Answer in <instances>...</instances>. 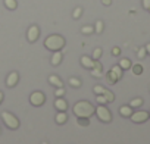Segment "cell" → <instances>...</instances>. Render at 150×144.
<instances>
[{
    "mask_svg": "<svg viewBox=\"0 0 150 144\" xmlns=\"http://www.w3.org/2000/svg\"><path fill=\"white\" fill-rule=\"evenodd\" d=\"M131 65H132V62H131L129 59H127V57H122V59L119 60V66H121L124 71L129 69V68H131Z\"/></svg>",
    "mask_w": 150,
    "mask_h": 144,
    "instance_id": "cell-17",
    "label": "cell"
},
{
    "mask_svg": "<svg viewBox=\"0 0 150 144\" xmlns=\"http://www.w3.org/2000/svg\"><path fill=\"white\" fill-rule=\"evenodd\" d=\"M102 3H103L105 6H110V5H112V0H102Z\"/></svg>",
    "mask_w": 150,
    "mask_h": 144,
    "instance_id": "cell-35",
    "label": "cell"
},
{
    "mask_svg": "<svg viewBox=\"0 0 150 144\" xmlns=\"http://www.w3.org/2000/svg\"><path fill=\"white\" fill-rule=\"evenodd\" d=\"M112 54H113V56H119V54H121V49H119V47H113V49H112Z\"/></svg>",
    "mask_w": 150,
    "mask_h": 144,
    "instance_id": "cell-33",
    "label": "cell"
},
{
    "mask_svg": "<svg viewBox=\"0 0 150 144\" xmlns=\"http://www.w3.org/2000/svg\"><path fill=\"white\" fill-rule=\"evenodd\" d=\"M77 124L80 126H88L90 125V119L88 118H77Z\"/></svg>",
    "mask_w": 150,
    "mask_h": 144,
    "instance_id": "cell-26",
    "label": "cell"
},
{
    "mask_svg": "<svg viewBox=\"0 0 150 144\" xmlns=\"http://www.w3.org/2000/svg\"><path fill=\"white\" fill-rule=\"evenodd\" d=\"M129 119L134 122V124H143L149 119V112L146 110H138V112H132Z\"/></svg>",
    "mask_w": 150,
    "mask_h": 144,
    "instance_id": "cell-6",
    "label": "cell"
},
{
    "mask_svg": "<svg viewBox=\"0 0 150 144\" xmlns=\"http://www.w3.org/2000/svg\"><path fill=\"white\" fill-rule=\"evenodd\" d=\"M103 90H105V87H102V85H94V87H93V93H94L96 96L102 94V93H103Z\"/></svg>",
    "mask_w": 150,
    "mask_h": 144,
    "instance_id": "cell-31",
    "label": "cell"
},
{
    "mask_svg": "<svg viewBox=\"0 0 150 144\" xmlns=\"http://www.w3.org/2000/svg\"><path fill=\"white\" fill-rule=\"evenodd\" d=\"M54 121H56V124L63 125V124L68 121V115H66L65 112H57V115L54 116Z\"/></svg>",
    "mask_w": 150,
    "mask_h": 144,
    "instance_id": "cell-14",
    "label": "cell"
},
{
    "mask_svg": "<svg viewBox=\"0 0 150 144\" xmlns=\"http://www.w3.org/2000/svg\"><path fill=\"white\" fill-rule=\"evenodd\" d=\"M81 84H83V81H81L80 78H77V77H71V78H69V85H72V87H75V88L81 87Z\"/></svg>",
    "mask_w": 150,
    "mask_h": 144,
    "instance_id": "cell-20",
    "label": "cell"
},
{
    "mask_svg": "<svg viewBox=\"0 0 150 144\" xmlns=\"http://www.w3.org/2000/svg\"><path fill=\"white\" fill-rule=\"evenodd\" d=\"M81 65L86 69H91L94 66V59L90 57V56H81Z\"/></svg>",
    "mask_w": 150,
    "mask_h": 144,
    "instance_id": "cell-10",
    "label": "cell"
},
{
    "mask_svg": "<svg viewBox=\"0 0 150 144\" xmlns=\"http://www.w3.org/2000/svg\"><path fill=\"white\" fill-rule=\"evenodd\" d=\"M91 75L94 78H100L103 75V69H97V68H91Z\"/></svg>",
    "mask_w": 150,
    "mask_h": 144,
    "instance_id": "cell-27",
    "label": "cell"
},
{
    "mask_svg": "<svg viewBox=\"0 0 150 144\" xmlns=\"http://www.w3.org/2000/svg\"><path fill=\"white\" fill-rule=\"evenodd\" d=\"M144 47H146V52H147V53L150 54V43H147V44H146Z\"/></svg>",
    "mask_w": 150,
    "mask_h": 144,
    "instance_id": "cell-36",
    "label": "cell"
},
{
    "mask_svg": "<svg viewBox=\"0 0 150 144\" xmlns=\"http://www.w3.org/2000/svg\"><path fill=\"white\" fill-rule=\"evenodd\" d=\"M81 15H83V9H81V8H75V9H74V12H72L74 19H78V18H81Z\"/></svg>",
    "mask_w": 150,
    "mask_h": 144,
    "instance_id": "cell-28",
    "label": "cell"
},
{
    "mask_svg": "<svg viewBox=\"0 0 150 144\" xmlns=\"http://www.w3.org/2000/svg\"><path fill=\"white\" fill-rule=\"evenodd\" d=\"M103 30H105L103 21H96V24H94V32H96V34H102Z\"/></svg>",
    "mask_w": 150,
    "mask_h": 144,
    "instance_id": "cell-22",
    "label": "cell"
},
{
    "mask_svg": "<svg viewBox=\"0 0 150 144\" xmlns=\"http://www.w3.org/2000/svg\"><path fill=\"white\" fill-rule=\"evenodd\" d=\"M18 83H19V74H18L16 71H12L11 74L6 77V85H8L9 88H12V87H15Z\"/></svg>",
    "mask_w": 150,
    "mask_h": 144,
    "instance_id": "cell-8",
    "label": "cell"
},
{
    "mask_svg": "<svg viewBox=\"0 0 150 144\" xmlns=\"http://www.w3.org/2000/svg\"><path fill=\"white\" fill-rule=\"evenodd\" d=\"M110 71L113 72V74H116V77H118L119 80L122 78V74H124V69H122V68H121L119 65H115V66H112V68H110Z\"/></svg>",
    "mask_w": 150,
    "mask_h": 144,
    "instance_id": "cell-21",
    "label": "cell"
},
{
    "mask_svg": "<svg viewBox=\"0 0 150 144\" xmlns=\"http://www.w3.org/2000/svg\"><path fill=\"white\" fill-rule=\"evenodd\" d=\"M2 119H3L5 125H6L9 129H18V128H19V119H18L13 113L5 110V112H2Z\"/></svg>",
    "mask_w": 150,
    "mask_h": 144,
    "instance_id": "cell-4",
    "label": "cell"
},
{
    "mask_svg": "<svg viewBox=\"0 0 150 144\" xmlns=\"http://www.w3.org/2000/svg\"><path fill=\"white\" fill-rule=\"evenodd\" d=\"M129 69L132 71V74H134V75H141V74H143V65H140V63H134V65H131Z\"/></svg>",
    "mask_w": 150,
    "mask_h": 144,
    "instance_id": "cell-16",
    "label": "cell"
},
{
    "mask_svg": "<svg viewBox=\"0 0 150 144\" xmlns=\"http://www.w3.org/2000/svg\"><path fill=\"white\" fill-rule=\"evenodd\" d=\"M149 118H150V112H149Z\"/></svg>",
    "mask_w": 150,
    "mask_h": 144,
    "instance_id": "cell-39",
    "label": "cell"
},
{
    "mask_svg": "<svg viewBox=\"0 0 150 144\" xmlns=\"http://www.w3.org/2000/svg\"><path fill=\"white\" fill-rule=\"evenodd\" d=\"M41 144H49V143H46V141H43V143H41Z\"/></svg>",
    "mask_w": 150,
    "mask_h": 144,
    "instance_id": "cell-38",
    "label": "cell"
},
{
    "mask_svg": "<svg viewBox=\"0 0 150 144\" xmlns=\"http://www.w3.org/2000/svg\"><path fill=\"white\" fill-rule=\"evenodd\" d=\"M49 83H50L53 87H63V83H62V80H60L57 75H50V77H49Z\"/></svg>",
    "mask_w": 150,
    "mask_h": 144,
    "instance_id": "cell-12",
    "label": "cell"
},
{
    "mask_svg": "<svg viewBox=\"0 0 150 144\" xmlns=\"http://www.w3.org/2000/svg\"><path fill=\"white\" fill-rule=\"evenodd\" d=\"M102 54H103V50H102L100 47H96V49L93 50V56H91V57H93L94 60H99V59L102 57Z\"/></svg>",
    "mask_w": 150,
    "mask_h": 144,
    "instance_id": "cell-24",
    "label": "cell"
},
{
    "mask_svg": "<svg viewBox=\"0 0 150 144\" xmlns=\"http://www.w3.org/2000/svg\"><path fill=\"white\" fill-rule=\"evenodd\" d=\"M3 97H5V96H3V93L0 91V104H2V102H3Z\"/></svg>",
    "mask_w": 150,
    "mask_h": 144,
    "instance_id": "cell-37",
    "label": "cell"
},
{
    "mask_svg": "<svg viewBox=\"0 0 150 144\" xmlns=\"http://www.w3.org/2000/svg\"><path fill=\"white\" fill-rule=\"evenodd\" d=\"M143 8H144L146 11L150 9V0H143Z\"/></svg>",
    "mask_w": 150,
    "mask_h": 144,
    "instance_id": "cell-34",
    "label": "cell"
},
{
    "mask_svg": "<svg viewBox=\"0 0 150 144\" xmlns=\"http://www.w3.org/2000/svg\"><path fill=\"white\" fill-rule=\"evenodd\" d=\"M149 12H150V9H149Z\"/></svg>",
    "mask_w": 150,
    "mask_h": 144,
    "instance_id": "cell-41",
    "label": "cell"
},
{
    "mask_svg": "<svg viewBox=\"0 0 150 144\" xmlns=\"http://www.w3.org/2000/svg\"><path fill=\"white\" fill-rule=\"evenodd\" d=\"M119 113H121V116H124V118H129L131 116V113H132V107L128 104V106H121L119 107Z\"/></svg>",
    "mask_w": 150,
    "mask_h": 144,
    "instance_id": "cell-13",
    "label": "cell"
},
{
    "mask_svg": "<svg viewBox=\"0 0 150 144\" xmlns=\"http://www.w3.org/2000/svg\"><path fill=\"white\" fill-rule=\"evenodd\" d=\"M0 134H2V129H0Z\"/></svg>",
    "mask_w": 150,
    "mask_h": 144,
    "instance_id": "cell-40",
    "label": "cell"
},
{
    "mask_svg": "<svg viewBox=\"0 0 150 144\" xmlns=\"http://www.w3.org/2000/svg\"><path fill=\"white\" fill-rule=\"evenodd\" d=\"M3 2H5V6L9 11H15L18 8V2H16V0H3Z\"/></svg>",
    "mask_w": 150,
    "mask_h": 144,
    "instance_id": "cell-19",
    "label": "cell"
},
{
    "mask_svg": "<svg viewBox=\"0 0 150 144\" xmlns=\"http://www.w3.org/2000/svg\"><path fill=\"white\" fill-rule=\"evenodd\" d=\"M63 94H65V88H63V87H56L54 96H56V97H63Z\"/></svg>",
    "mask_w": 150,
    "mask_h": 144,
    "instance_id": "cell-30",
    "label": "cell"
},
{
    "mask_svg": "<svg viewBox=\"0 0 150 144\" xmlns=\"http://www.w3.org/2000/svg\"><path fill=\"white\" fill-rule=\"evenodd\" d=\"M106 81H108L109 84H116V83L119 81V78L116 77V74H113L112 71H109L108 74H106Z\"/></svg>",
    "mask_w": 150,
    "mask_h": 144,
    "instance_id": "cell-15",
    "label": "cell"
},
{
    "mask_svg": "<svg viewBox=\"0 0 150 144\" xmlns=\"http://www.w3.org/2000/svg\"><path fill=\"white\" fill-rule=\"evenodd\" d=\"M44 102H46V96H44L43 91H34V93L30 96V103H31L33 106H35V107L43 106Z\"/></svg>",
    "mask_w": 150,
    "mask_h": 144,
    "instance_id": "cell-5",
    "label": "cell"
},
{
    "mask_svg": "<svg viewBox=\"0 0 150 144\" xmlns=\"http://www.w3.org/2000/svg\"><path fill=\"white\" fill-rule=\"evenodd\" d=\"M54 109H56L57 112H65V110L68 109L66 100H65L63 97H56V100H54Z\"/></svg>",
    "mask_w": 150,
    "mask_h": 144,
    "instance_id": "cell-9",
    "label": "cell"
},
{
    "mask_svg": "<svg viewBox=\"0 0 150 144\" xmlns=\"http://www.w3.org/2000/svg\"><path fill=\"white\" fill-rule=\"evenodd\" d=\"M94 113H96L97 119L102 121V122H105V124H109V122L112 121V113H110V110L106 107V104H99V106L94 109Z\"/></svg>",
    "mask_w": 150,
    "mask_h": 144,
    "instance_id": "cell-3",
    "label": "cell"
},
{
    "mask_svg": "<svg viewBox=\"0 0 150 144\" xmlns=\"http://www.w3.org/2000/svg\"><path fill=\"white\" fill-rule=\"evenodd\" d=\"M141 104H143V99H140V97L132 99V100L129 102V106H131V107H140Z\"/></svg>",
    "mask_w": 150,
    "mask_h": 144,
    "instance_id": "cell-25",
    "label": "cell"
},
{
    "mask_svg": "<svg viewBox=\"0 0 150 144\" xmlns=\"http://www.w3.org/2000/svg\"><path fill=\"white\" fill-rule=\"evenodd\" d=\"M102 96H103V97L106 99V102H108V103H112V102L115 100V94H113L112 91H109V90H106V88L103 90V93H102Z\"/></svg>",
    "mask_w": 150,
    "mask_h": 144,
    "instance_id": "cell-18",
    "label": "cell"
},
{
    "mask_svg": "<svg viewBox=\"0 0 150 144\" xmlns=\"http://www.w3.org/2000/svg\"><path fill=\"white\" fill-rule=\"evenodd\" d=\"M81 32H83L84 35L93 34V32H94V27H93V25H86V27H83V28H81Z\"/></svg>",
    "mask_w": 150,
    "mask_h": 144,
    "instance_id": "cell-23",
    "label": "cell"
},
{
    "mask_svg": "<svg viewBox=\"0 0 150 144\" xmlns=\"http://www.w3.org/2000/svg\"><path fill=\"white\" fill-rule=\"evenodd\" d=\"M146 53H147V52H146V47H140V49L137 50V57H138V59H144V57H146Z\"/></svg>",
    "mask_w": 150,
    "mask_h": 144,
    "instance_id": "cell-29",
    "label": "cell"
},
{
    "mask_svg": "<svg viewBox=\"0 0 150 144\" xmlns=\"http://www.w3.org/2000/svg\"><path fill=\"white\" fill-rule=\"evenodd\" d=\"M38 37H40V28H38L37 25H31V27L28 28V31H27V38H28V41H30V43H35V41L38 40Z\"/></svg>",
    "mask_w": 150,
    "mask_h": 144,
    "instance_id": "cell-7",
    "label": "cell"
},
{
    "mask_svg": "<svg viewBox=\"0 0 150 144\" xmlns=\"http://www.w3.org/2000/svg\"><path fill=\"white\" fill-rule=\"evenodd\" d=\"M65 44H66L65 38H63L62 35H59V34H52V35H49V37L44 40V47H46L47 50H50V52L62 50V49L65 47Z\"/></svg>",
    "mask_w": 150,
    "mask_h": 144,
    "instance_id": "cell-2",
    "label": "cell"
},
{
    "mask_svg": "<svg viewBox=\"0 0 150 144\" xmlns=\"http://www.w3.org/2000/svg\"><path fill=\"white\" fill-rule=\"evenodd\" d=\"M94 106L90 103V102H87V100H80V102H77L74 104V107H72V112H74V115L77 116V118H91L93 115H94Z\"/></svg>",
    "mask_w": 150,
    "mask_h": 144,
    "instance_id": "cell-1",
    "label": "cell"
},
{
    "mask_svg": "<svg viewBox=\"0 0 150 144\" xmlns=\"http://www.w3.org/2000/svg\"><path fill=\"white\" fill-rule=\"evenodd\" d=\"M62 57H63V54H62L60 50L53 52V54H52V65H53V66H57V65L62 62Z\"/></svg>",
    "mask_w": 150,
    "mask_h": 144,
    "instance_id": "cell-11",
    "label": "cell"
},
{
    "mask_svg": "<svg viewBox=\"0 0 150 144\" xmlns=\"http://www.w3.org/2000/svg\"><path fill=\"white\" fill-rule=\"evenodd\" d=\"M96 103H99V104H106L108 102H106V99H105L102 94H99V96H96Z\"/></svg>",
    "mask_w": 150,
    "mask_h": 144,
    "instance_id": "cell-32",
    "label": "cell"
}]
</instances>
